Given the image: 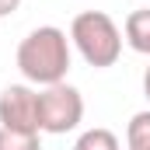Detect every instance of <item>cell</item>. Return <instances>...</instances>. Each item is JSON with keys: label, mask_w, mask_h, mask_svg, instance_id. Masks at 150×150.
<instances>
[{"label": "cell", "mask_w": 150, "mask_h": 150, "mask_svg": "<svg viewBox=\"0 0 150 150\" xmlns=\"http://www.w3.org/2000/svg\"><path fill=\"white\" fill-rule=\"evenodd\" d=\"M84 119V94L74 84H52L38 91V133H74Z\"/></svg>", "instance_id": "3957f363"}, {"label": "cell", "mask_w": 150, "mask_h": 150, "mask_svg": "<svg viewBox=\"0 0 150 150\" xmlns=\"http://www.w3.org/2000/svg\"><path fill=\"white\" fill-rule=\"evenodd\" d=\"M42 133H21V129H4L0 126V150H42Z\"/></svg>", "instance_id": "ba28073f"}, {"label": "cell", "mask_w": 150, "mask_h": 150, "mask_svg": "<svg viewBox=\"0 0 150 150\" xmlns=\"http://www.w3.org/2000/svg\"><path fill=\"white\" fill-rule=\"evenodd\" d=\"M122 28L105 11H80L70 21V45L80 52V59L94 70L115 67L122 56Z\"/></svg>", "instance_id": "7a4b0ae2"}, {"label": "cell", "mask_w": 150, "mask_h": 150, "mask_svg": "<svg viewBox=\"0 0 150 150\" xmlns=\"http://www.w3.org/2000/svg\"><path fill=\"white\" fill-rule=\"evenodd\" d=\"M126 150H150V108L136 112L126 126Z\"/></svg>", "instance_id": "52a82bcc"}, {"label": "cell", "mask_w": 150, "mask_h": 150, "mask_svg": "<svg viewBox=\"0 0 150 150\" xmlns=\"http://www.w3.org/2000/svg\"><path fill=\"white\" fill-rule=\"evenodd\" d=\"M122 38H126V45H129L133 52L150 56V7L133 11V14L126 18V25H122Z\"/></svg>", "instance_id": "5b68a950"}, {"label": "cell", "mask_w": 150, "mask_h": 150, "mask_svg": "<svg viewBox=\"0 0 150 150\" xmlns=\"http://www.w3.org/2000/svg\"><path fill=\"white\" fill-rule=\"evenodd\" d=\"M18 70L28 84L35 87H52L63 84L70 74V38L56 25L32 28L18 45Z\"/></svg>", "instance_id": "6da1fadb"}, {"label": "cell", "mask_w": 150, "mask_h": 150, "mask_svg": "<svg viewBox=\"0 0 150 150\" xmlns=\"http://www.w3.org/2000/svg\"><path fill=\"white\" fill-rule=\"evenodd\" d=\"M0 126L4 129H21L38 133V91L28 84H11L0 91Z\"/></svg>", "instance_id": "277c9868"}, {"label": "cell", "mask_w": 150, "mask_h": 150, "mask_svg": "<svg viewBox=\"0 0 150 150\" xmlns=\"http://www.w3.org/2000/svg\"><path fill=\"white\" fill-rule=\"evenodd\" d=\"M143 94H147V101H150V67L143 70Z\"/></svg>", "instance_id": "30bf717a"}, {"label": "cell", "mask_w": 150, "mask_h": 150, "mask_svg": "<svg viewBox=\"0 0 150 150\" xmlns=\"http://www.w3.org/2000/svg\"><path fill=\"white\" fill-rule=\"evenodd\" d=\"M21 7V0H0V18H7V14H14Z\"/></svg>", "instance_id": "9c48e42d"}, {"label": "cell", "mask_w": 150, "mask_h": 150, "mask_svg": "<svg viewBox=\"0 0 150 150\" xmlns=\"http://www.w3.org/2000/svg\"><path fill=\"white\" fill-rule=\"evenodd\" d=\"M74 150H122V143H119V136H115L112 129L94 126V129H84V133L77 136Z\"/></svg>", "instance_id": "8992f818"}]
</instances>
